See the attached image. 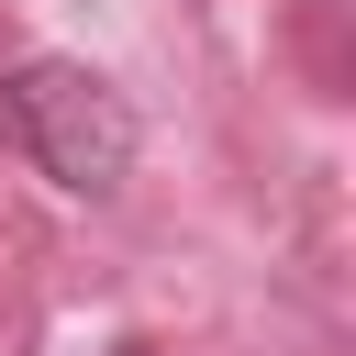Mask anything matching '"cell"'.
Segmentation results:
<instances>
[{
  "label": "cell",
  "instance_id": "cell-1",
  "mask_svg": "<svg viewBox=\"0 0 356 356\" xmlns=\"http://www.w3.org/2000/svg\"><path fill=\"white\" fill-rule=\"evenodd\" d=\"M0 145H22L56 189H78V200H111L122 178H134V100L100 78V67H78V56H22L11 78H0Z\"/></svg>",
  "mask_w": 356,
  "mask_h": 356
}]
</instances>
